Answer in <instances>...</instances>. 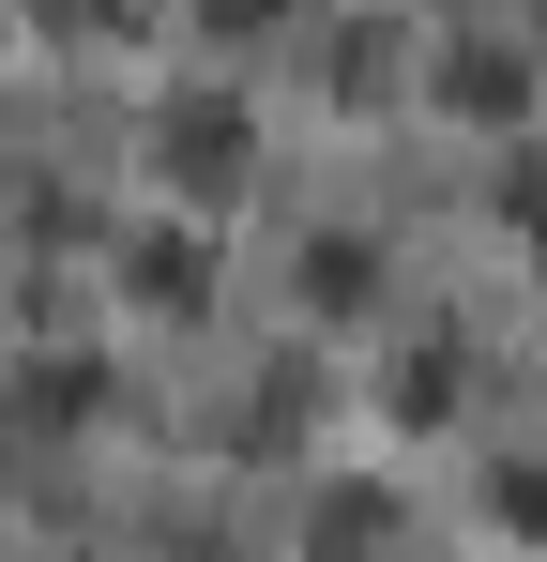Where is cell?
<instances>
[{
	"label": "cell",
	"mask_w": 547,
	"mask_h": 562,
	"mask_svg": "<svg viewBox=\"0 0 547 562\" xmlns=\"http://www.w3.org/2000/svg\"><path fill=\"white\" fill-rule=\"evenodd\" d=\"M380 411H395L411 441H426V426H456V411H471V350H456V335H411V350L380 366Z\"/></svg>",
	"instance_id": "5b68a950"
},
{
	"label": "cell",
	"mask_w": 547,
	"mask_h": 562,
	"mask_svg": "<svg viewBox=\"0 0 547 562\" xmlns=\"http://www.w3.org/2000/svg\"><path fill=\"white\" fill-rule=\"evenodd\" d=\"M502 244H533V259H547V153L502 168Z\"/></svg>",
	"instance_id": "52a82bcc"
},
{
	"label": "cell",
	"mask_w": 547,
	"mask_h": 562,
	"mask_svg": "<svg viewBox=\"0 0 547 562\" xmlns=\"http://www.w3.org/2000/svg\"><path fill=\"white\" fill-rule=\"evenodd\" d=\"M304 304H320V319H365V304H380V259H365V244H304Z\"/></svg>",
	"instance_id": "8992f818"
},
{
	"label": "cell",
	"mask_w": 547,
	"mask_h": 562,
	"mask_svg": "<svg viewBox=\"0 0 547 562\" xmlns=\"http://www.w3.org/2000/svg\"><path fill=\"white\" fill-rule=\"evenodd\" d=\"M91 411H107V366H91V350H62V366H15V380H0V426H15V441H77Z\"/></svg>",
	"instance_id": "277c9868"
},
{
	"label": "cell",
	"mask_w": 547,
	"mask_h": 562,
	"mask_svg": "<svg viewBox=\"0 0 547 562\" xmlns=\"http://www.w3.org/2000/svg\"><path fill=\"white\" fill-rule=\"evenodd\" d=\"M274 15H289V0H213V31H274Z\"/></svg>",
	"instance_id": "9c48e42d"
},
{
	"label": "cell",
	"mask_w": 547,
	"mask_h": 562,
	"mask_svg": "<svg viewBox=\"0 0 547 562\" xmlns=\"http://www.w3.org/2000/svg\"><path fill=\"white\" fill-rule=\"evenodd\" d=\"M153 198H182V213H228V198L259 183V106L228 92V77H182L168 106H153Z\"/></svg>",
	"instance_id": "6da1fadb"
},
{
	"label": "cell",
	"mask_w": 547,
	"mask_h": 562,
	"mask_svg": "<svg viewBox=\"0 0 547 562\" xmlns=\"http://www.w3.org/2000/svg\"><path fill=\"white\" fill-rule=\"evenodd\" d=\"M122 304H137V319H198V304H213V244L168 228V213L122 228Z\"/></svg>",
	"instance_id": "7a4b0ae2"
},
{
	"label": "cell",
	"mask_w": 547,
	"mask_h": 562,
	"mask_svg": "<svg viewBox=\"0 0 547 562\" xmlns=\"http://www.w3.org/2000/svg\"><path fill=\"white\" fill-rule=\"evenodd\" d=\"M442 106L502 137V122H533V61H517L502 31H456V46H442Z\"/></svg>",
	"instance_id": "3957f363"
},
{
	"label": "cell",
	"mask_w": 547,
	"mask_h": 562,
	"mask_svg": "<svg viewBox=\"0 0 547 562\" xmlns=\"http://www.w3.org/2000/svg\"><path fill=\"white\" fill-rule=\"evenodd\" d=\"M487 532H547V471H487Z\"/></svg>",
	"instance_id": "ba28073f"
}]
</instances>
